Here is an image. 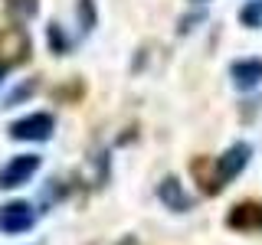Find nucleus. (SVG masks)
<instances>
[{
    "label": "nucleus",
    "instance_id": "nucleus-5",
    "mask_svg": "<svg viewBox=\"0 0 262 245\" xmlns=\"http://www.w3.org/2000/svg\"><path fill=\"white\" fill-rule=\"evenodd\" d=\"M249 144H233L229 147V151L223 154V157H220L216 163H213V167H216V180H220V186H226L229 180H236L243 174V167L246 163H249Z\"/></svg>",
    "mask_w": 262,
    "mask_h": 245
},
{
    "label": "nucleus",
    "instance_id": "nucleus-1",
    "mask_svg": "<svg viewBox=\"0 0 262 245\" xmlns=\"http://www.w3.org/2000/svg\"><path fill=\"white\" fill-rule=\"evenodd\" d=\"M30 59V36L23 27L0 30V69H16Z\"/></svg>",
    "mask_w": 262,
    "mask_h": 245
},
{
    "label": "nucleus",
    "instance_id": "nucleus-7",
    "mask_svg": "<svg viewBox=\"0 0 262 245\" xmlns=\"http://www.w3.org/2000/svg\"><path fill=\"white\" fill-rule=\"evenodd\" d=\"M190 174L196 180V186H200V193L216 196L220 190H223V186H220V180H216V167H213L210 157H193L190 160Z\"/></svg>",
    "mask_w": 262,
    "mask_h": 245
},
{
    "label": "nucleus",
    "instance_id": "nucleus-11",
    "mask_svg": "<svg viewBox=\"0 0 262 245\" xmlns=\"http://www.w3.org/2000/svg\"><path fill=\"white\" fill-rule=\"evenodd\" d=\"M82 92H85V85H82V79H72V85H59V88H53V98L59 105H76Z\"/></svg>",
    "mask_w": 262,
    "mask_h": 245
},
{
    "label": "nucleus",
    "instance_id": "nucleus-6",
    "mask_svg": "<svg viewBox=\"0 0 262 245\" xmlns=\"http://www.w3.org/2000/svg\"><path fill=\"white\" fill-rule=\"evenodd\" d=\"M33 226V206L23 200L16 203H7L4 209H0V229L4 232H27Z\"/></svg>",
    "mask_w": 262,
    "mask_h": 245
},
{
    "label": "nucleus",
    "instance_id": "nucleus-10",
    "mask_svg": "<svg viewBox=\"0 0 262 245\" xmlns=\"http://www.w3.org/2000/svg\"><path fill=\"white\" fill-rule=\"evenodd\" d=\"M36 88H39V82H36V79L20 82L16 88H10V92H7V98H4V105H0V108H13V105H23L33 92H36Z\"/></svg>",
    "mask_w": 262,
    "mask_h": 245
},
{
    "label": "nucleus",
    "instance_id": "nucleus-17",
    "mask_svg": "<svg viewBox=\"0 0 262 245\" xmlns=\"http://www.w3.org/2000/svg\"><path fill=\"white\" fill-rule=\"evenodd\" d=\"M118 245H138V239H135V235H121Z\"/></svg>",
    "mask_w": 262,
    "mask_h": 245
},
{
    "label": "nucleus",
    "instance_id": "nucleus-13",
    "mask_svg": "<svg viewBox=\"0 0 262 245\" xmlns=\"http://www.w3.org/2000/svg\"><path fill=\"white\" fill-rule=\"evenodd\" d=\"M46 36H49V46H53V53L56 56H62V53H69V39L62 36V30H59V23H49L46 27Z\"/></svg>",
    "mask_w": 262,
    "mask_h": 245
},
{
    "label": "nucleus",
    "instance_id": "nucleus-3",
    "mask_svg": "<svg viewBox=\"0 0 262 245\" xmlns=\"http://www.w3.org/2000/svg\"><path fill=\"white\" fill-rule=\"evenodd\" d=\"M226 226L236 232H262V203L259 200H243L229 209Z\"/></svg>",
    "mask_w": 262,
    "mask_h": 245
},
{
    "label": "nucleus",
    "instance_id": "nucleus-12",
    "mask_svg": "<svg viewBox=\"0 0 262 245\" xmlns=\"http://www.w3.org/2000/svg\"><path fill=\"white\" fill-rule=\"evenodd\" d=\"M239 23L243 27H262V0H249L239 10Z\"/></svg>",
    "mask_w": 262,
    "mask_h": 245
},
{
    "label": "nucleus",
    "instance_id": "nucleus-4",
    "mask_svg": "<svg viewBox=\"0 0 262 245\" xmlns=\"http://www.w3.org/2000/svg\"><path fill=\"white\" fill-rule=\"evenodd\" d=\"M39 170V157L36 154H20L0 170V190H13V186H23L27 180Z\"/></svg>",
    "mask_w": 262,
    "mask_h": 245
},
{
    "label": "nucleus",
    "instance_id": "nucleus-18",
    "mask_svg": "<svg viewBox=\"0 0 262 245\" xmlns=\"http://www.w3.org/2000/svg\"><path fill=\"white\" fill-rule=\"evenodd\" d=\"M0 79H4V69H0Z\"/></svg>",
    "mask_w": 262,
    "mask_h": 245
},
{
    "label": "nucleus",
    "instance_id": "nucleus-16",
    "mask_svg": "<svg viewBox=\"0 0 262 245\" xmlns=\"http://www.w3.org/2000/svg\"><path fill=\"white\" fill-rule=\"evenodd\" d=\"M200 20H203V10H200V13H190V16H184V20H180V33H190V30H193Z\"/></svg>",
    "mask_w": 262,
    "mask_h": 245
},
{
    "label": "nucleus",
    "instance_id": "nucleus-9",
    "mask_svg": "<svg viewBox=\"0 0 262 245\" xmlns=\"http://www.w3.org/2000/svg\"><path fill=\"white\" fill-rule=\"evenodd\" d=\"M161 200H164V206H170V209H177V212H184V209H190V196L184 193V186H180V180L177 177H167V180H161Z\"/></svg>",
    "mask_w": 262,
    "mask_h": 245
},
{
    "label": "nucleus",
    "instance_id": "nucleus-8",
    "mask_svg": "<svg viewBox=\"0 0 262 245\" xmlns=\"http://www.w3.org/2000/svg\"><path fill=\"white\" fill-rule=\"evenodd\" d=\"M229 79H233L236 88H256L262 82V59H239V62H233Z\"/></svg>",
    "mask_w": 262,
    "mask_h": 245
},
{
    "label": "nucleus",
    "instance_id": "nucleus-19",
    "mask_svg": "<svg viewBox=\"0 0 262 245\" xmlns=\"http://www.w3.org/2000/svg\"><path fill=\"white\" fill-rule=\"evenodd\" d=\"M193 4H200V0H193Z\"/></svg>",
    "mask_w": 262,
    "mask_h": 245
},
{
    "label": "nucleus",
    "instance_id": "nucleus-2",
    "mask_svg": "<svg viewBox=\"0 0 262 245\" xmlns=\"http://www.w3.org/2000/svg\"><path fill=\"white\" fill-rule=\"evenodd\" d=\"M7 134H10L13 141H46V137L53 134V114L36 111V114H30V118H20L7 128Z\"/></svg>",
    "mask_w": 262,
    "mask_h": 245
},
{
    "label": "nucleus",
    "instance_id": "nucleus-15",
    "mask_svg": "<svg viewBox=\"0 0 262 245\" xmlns=\"http://www.w3.org/2000/svg\"><path fill=\"white\" fill-rule=\"evenodd\" d=\"M10 10L16 16H33L36 13V0H10Z\"/></svg>",
    "mask_w": 262,
    "mask_h": 245
},
{
    "label": "nucleus",
    "instance_id": "nucleus-14",
    "mask_svg": "<svg viewBox=\"0 0 262 245\" xmlns=\"http://www.w3.org/2000/svg\"><path fill=\"white\" fill-rule=\"evenodd\" d=\"M79 23H82V33H92V27H95V4L92 0H79Z\"/></svg>",
    "mask_w": 262,
    "mask_h": 245
}]
</instances>
